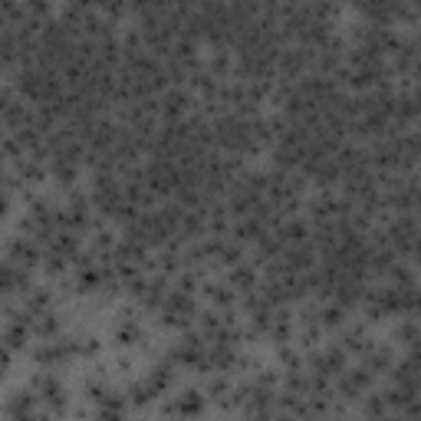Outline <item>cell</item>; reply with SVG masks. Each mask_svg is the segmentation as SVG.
Segmentation results:
<instances>
[{
  "label": "cell",
  "instance_id": "1",
  "mask_svg": "<svg viewBox=\"0 0 421 421\" xmlns=\"http://www.w3.org/2000/svg\"><path fill=\"white\" fill-rule=\"evenodd\" d=\"M172 415H198V411H204V402H201V395H195V392H185V395L174 398Z\"/></svg>",
  "mask_w": 421,
  "mask_h": 421
}]
</instances>
